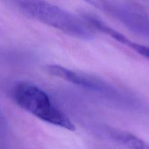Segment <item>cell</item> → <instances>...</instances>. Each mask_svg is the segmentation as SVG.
I'll list each match as a JSON object with an SVG mask.
<instances>
[{"mask_svg":"<svg viewBox=\"0 0 149 149\" xmlns=\"http://www.w3.org/2000/svg\"><path fill=\"white\" fill-rule=\"evenodd\" d=\"M21 12L37 21L79 39H90L94 30L79 17L46 0H12Z\"/></svg>","mask_w":149,"mask_h":149,"instance_id":"6da1fadb","label":"cell"},{"mask_svg":"<svg viewBox=\"0 0 149 149\" xmlns=\"http://www.w3.org/2000/svg\"><path fill=\"white\" fill-rule=\"evenodd\" d=\"M12 97L18 106L44 122L69 131L75 126L52 97L38 86L20 81L13 87Z\"/></svg>","mask_w":149,"mask_h":149,"instance_id":"7a4b0ae2","label":"cell"},{"mask_svg":"<svg viewBox=\"0 0 149 149\" xmlns=\"http://www.w3.org/2000/svg\"><path fill=\"white\" fill-rule=\"evenodd\" d=\"M47 72L53 77L70 82L74 85L92 92L97 95L115 102L124 103L131 106H138V101L133 96L123 93L115 86L107 82L99 77L86 73L74 71L62 65L51 64L45 66Z\"/></svg>","mask_w":149,"mask_h":149,"instance_id":"3957f363","label":"cell"},{"mask_svg":"<svg viewBox=\"0 0 149 149\" xmlns=\"http://www.w3.org/2000/svg\"><path fill=\"white\" fill-rule=\"evenodd\" d=\"M82 17L86 20V23L94 31H99L101 33H105L107 36L115 39L118 43L125 45L127 47L134 51L137 54L143 56V58L149 60L148 46H146V45H142V44L137 43V42L131 40L127 36H126L125 35L120 33L119 31H118L115 29H112V27L108 26L107 23H105L103 20H102L98 17L93 15L85 13Z\"/></svg>","mask_w":149,"mask_h":149,"instance_id":"277c9868","label":"cell"},{"mask_svg":"<svg viewBox=\"0 0 149 149\" xmlns=\"http://www.w3.org/2000/svg\"><path fill=\"white\" fill-rule=\"evenodd\" d=\"M106 131L112 140L126 149H149L148 143L131 132L110 127Z\"/></svg>","mask_w":149,"mask_h":149,"instance_id":"5b68a950","label":"cell"},{"mask_svg":"<svg viewBox=\"0 0 149 149\" xmlns=\"http://www.w3.org/2000/svg\"><path fill=\"white\" fill-rule=\"evenodd\" d=\"M95 8L109 15L112 11L116 0H83Z\"/></svg>","mask_w":149,"mask_h":149,"instance_id":"8992f818","label":"cell"}]
</instances>
